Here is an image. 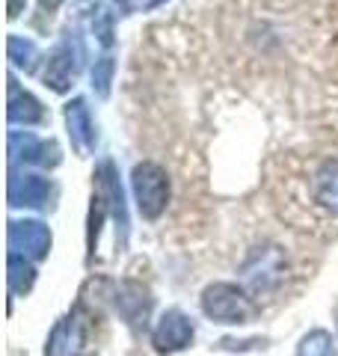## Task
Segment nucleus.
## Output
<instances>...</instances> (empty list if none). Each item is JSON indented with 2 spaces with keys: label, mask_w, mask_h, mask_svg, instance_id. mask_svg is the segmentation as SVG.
I'll use <instances>...</instances> for the list:
<instances>
[{
  "label": "nucleus",
  "mask_w": 338,
  "mask_h": 356,
  "mask_svg": "<svg viewBox=\"0 0 338 356\" xmlns=\"http://www.w3.org/2000/svg\"><path fill=\"white\" fill-rule=\"evenodd\" d=\"M131 191L137 199V208L145 220H157L169 202V178L161 163L143 161L131 172Z\"/></svg>",
  "instance_id": "obj_2"
},
{
  "label": "nucleus",
  "mask_w": 338,
  "mask_h": 356,
  "mask_svg": "<svg viewBox=\"0 0 338 356\" xmlns=\"http://www.w3.org/2000/svg\"><path fill=\"white\" fill-rule=\"evenodd\" d=\"M86 51L83 42L74 30H65V39L56 44V51L48 57V69H45V86H51L54 92H69L72 83L77 81V74L83 69Z\"/></svg>",
  "instance_id": "obj_3"
},
{
  "label": "nucleus",
  "mask_w": 338,
  "mask_h": 356,
  "mask_svg": "<svg viewBox=\"0 0 338 356\" xmlns=\"http://www.w3.org/2000/svg\"><path fill=\"white\" fill-rule=\"evenodd\" d=\"M161 3H166V0H143V9H157Z\"/></svg>",
  "instance_id": "obj_20"
},
{
  "label": "nucleus",
  "mask_w": 338,
  "mask_h": 356,
  "mask_svg": "<svg viewBox=\"0 0 338 356\" xmlns=\"http://www.w3.org/2000/svg\"><path fill=\"white\" fill-rule=\"evenodd\" d=\"M9 205L13 208H45L54 196V184L45 175H9Z\"/></svg>",
  "instance_id": "obj_9"
},
{
  "label": "nucleus",
  "mask_w": 338,
  "mask_h": 356,
  "mask_svg": "<svg viewBox=\"0 0 338 356\" xmlns=\"http://www.w3.org/2000/svg\"><path fill=\"white\" fill-rule=\"evenodd\" d=\"M65 125H69V137L77 154H89L95 149V125L83 98H72L65 104Z\"/></svg>",
  "instance_id": "obj_10"
},
{
  "label": "nucleus",
  "mask_w": 338,
  "mask_h": 356,
  "mask_svg": "<svg viewBox=\"0 0 338 356\" xmlns=\"http://www.w3.org/2000/svg\"><path fill=\"white\" fill-rule=\"evenodd\" d=\"M27 0H9V18H18L21 9H24Z\"/></svg>",
  "instance_id": "obj_18"
},
{
  "label": "nucleus",
  "mask_w": 338,
  "mask_h": 356,
  "mask_svg": "<svg viewBox=\"0 0 338 356\" xmlns=\"http://www.w3.org/2000/svg\"><path fill=\"white\" fill-rule=\"evenodd\" d=\"M335 318H338V312H335Z\"/></svg>",
  "instance_id": "obj_21"
},
{
  "label": "nucleus",
  "mask_w": 338,
  "mask_h": 356,
  "mask_svg": "<svg viewBox=\"0 0 338 356\" xmlns=\"http://www.w3.org/2000/svg\"><path fill=\"white\" fill-rule=\"evenodd\" d=\"M193 336H196L193 321H190L182 309H166L152 330V344L161 356H172L178 350H184L187 344L193 341Z\"/></svg>",
  "instance_id": "obj_5"
},
{
  "label": "nucleus",
  "mask_w": 338,
  "mask_h": 356,
  "mask_svg": "<svg viewBox=\"0 0 338 356\" xmlns=\"http://www.w3.org/2000/svg\"><path fill=\"white\" fill-rule=\"evenodd\" d=\"M86 348V321L72 312V315L60 318L51 330L48 344H45V356H77Z\"/></svg>",
  "instance_id": "obj_8"
},
{
  "label": "nucleus",
  "mask_w": 338,
  "mask_h": 356,
  "mask_svg": "<svg viewBox=\"0 0 338 356\" xmlns=\"http://www.w3.org/2000/svg\"><path fill=\"white\" fill-rule=\"evenodd\" d=\"M51 229L39 220H13L9 222V250L27 255L33 261H45L51 252Z\"/></svg>",
  "instance_id": "obj_6"
},
{
  "label": "nucleus",
  "mask_w": 338,
  "mask_h": 356,
  "mask_svg": "<svg viewBox=\"0 0 338 356\" xmlns=\"http://www.w3.org/2000/svg\"><path fill=\"white\" fill-rule=\"evenodd\" d=\"M312 193L314 202L326 208L332 217H338V161H326L318 166L312 178Z\"/></svg>",
  "instance_id": "obj_12"
},
{
  "label": "nucleus",
  "mask_w": 338,
  "mask_h": 356,
  "mask_svg": "<svg viewBox=\"0 0 338 356\" xmlns=\"http://www.w3.org/2000/svg\"><path fill=\"white\" fill-rule=\"evenodd\" d=\"M92 33L98 36V42L104 44V48H113V18H110V13L104 6H95L92 9Z\"/></svg>",
  "instance_id": "obj_17"
},
{
  "label": "nucleus",
  "mask_w": 338,
  "mask_h": 356,
  "mask_svg": "<svg viewBox=\"0 0 338 356\" xmlns=\"http://www.w3.org/2000/svg\"><path fill=\"white\" fill-rule=\"evenodd\" d=\"M95 191L107 199L110 205V217L116 220V235H119V247H125L128 241V211H125V193L119 184V172L113 161H101L95 170Z\"/></svg>",
  "instance_id": "obj_7"
},
{
  "label": "nucleus",
  "mask_w": 338,
  "mask_h": 356,
  "mask_svg": "<svg viewBox=\"0 0 338 356\" xmlns=\"http://www.w3.org/2000/svg\"><path fill=\"white\" fill-rule=\"evenodd\" d=\"M113 72H116V63L113 57H101L92 69V89L98 98H107L110 95V83H113Z\"/></svg>",
  "instance_id": "obj_16"
},
{
  "label": "nucleus",
  "mask_w": 338,
  "mask_h": 356,
  "mask_svg": "<svg viewBox=\"0 0 338 356\" xmlns=\"http://www.w3.org/2000/svg\"><path fill=\"white\" fill-rule=\"evenodd\" d=\"M6 116H9V125H42L45 119V107L36 95H30L27 89H21L18 81L13 74H9V110H6Z\"/></svg>",
  "instance_id": "obj_11"
},
{
  "label": "nucleus",
  "mask_w": 338,
  "mask_h": 356,
  "mask_svg": "<svg viewBox=\"0 0 338 356\" xmlns=\"http://www.w3.org/2000/svg\"><path fill=\"white\" fill-rule=\"evenodd\" d=\"M6 57L15 69H24L30 74V72H36V65H39V48H36V42H30L24 36H9L6 39Z\"/></svg>",
  "instance_id": "obj_14"
},
{
  "label": "nucleus",
  "mask_w": 338,
  "mask_h": 356,
  "mask_svg": "<svg viewBox=\"0 0 338 356\" xmlns=\"http://www.w3.org/2000/svg\"><path fill=\"white\" fill-rule=\"evenodd\" d=\"M6 264H9V276H6V280H9V291L18 294V297L30 294L33 282H36V267H33V259L9 250Z\"/></svg>",
  "instance_id": "obj_13"
},
{
  "label": "nucleus",
  "mask_w": 338,
  "mask_h": 356,
  "mask_svg": "<svg viewBox=\"0 0 338 356\" xmlns=\"http://www.w3.org/2000/svg\"><path fill=\"white\" fill-rule=\"evenodd\" d=\"M60 3H63V0H39L42 13H48V15H51V13H54V9H56V6H60Z\"/></svg>",
  "instance_id": "obj_19"
},
{
  "label": "nucleus",
  "mask_w": 338,
  "mask_h": 356,
  "mask_svg": "<svg viewBox=\"0 0 338 356\" xmlns=\"http://www.w3.org/2000/svg\"><path fill=\"white\" fill-rule=\"evenodd\" d=\"M297 356H338V350L326 330H312L309 336H303V341L297 344Z\"/></svg>",
  "instance_id": "obj_15"
},
{
  "label": "nucleus",
  "mask_w": 338,
  "mask_h": 356,
  "mask_svg": "<svg viewBox=\"0 0 338 356\" xmlns=\"http://www.w3.org/2000/svg\"><path fill=\"white\" fill-rule=\"evenodd\" d=\"M202 312L214 324H246L252 318V300L234 282H214L202 291Z\"/></svg>",
  "instance_id": "obj_1"
},
{
  "label": "nucleus",
  "mask_w": 338,
  "mask_h": 356,
  "mask_svg": "<svg viewBox=\"0 0 338 356\" xmlns=\"http://www.w3.org/2000/svg\"><path fill=\"white\" fill-rule=\"evenodd\" d=\"M9 161L15 163H27V166H48L54 170L63 161L60 146L54 140H42L30 131H9Z\"/></svg>",
  "instance_id": "obj_4"
}]
</instances>
